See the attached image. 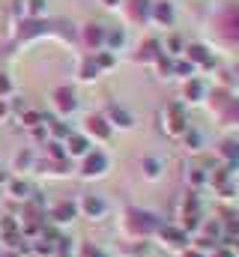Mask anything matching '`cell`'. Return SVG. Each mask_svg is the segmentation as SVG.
Masks as SVG:
<instances>
[{"instance_id": "obj_1", "label": "cell", "mask_w": 239, "mask_h": 257, "mask_svg": "<svg viewBox=\"0 0 239 257\" xmlns=\"http://www.w3.org/2000/svg\"><path fill=\"white\" fill-rule=\"evenodd\" d=\"M159 227H162V224H159V218H156L153 212H144V209H126V215H123V230H126L129 236L144 239V236L156 233Z\"/></svg>"}, {"instance_id": "obj_2", "label": "cell", "mask_w": 239, "mask_h": 257, "mask_svg": "<svg viewBox=\"0 0 239 257\" xmlns=\"http://www.w3.org/2000/svg\"><path fill=\"white\" fill-rule=\"evenodd\" d=\"M105 168H108V159L102 153H87L84 156V165H81V174L84 177H102Z\"/></svg>"}, {"instance_id": "obj_3", "label": "cell", "mask_w": 239, "mask_h": 257, "mask_svg": "<svg viewBox=\"0 0 239 257\" xmlns=\"http://www.w3.org/2000/svg\"><path fill=\"white\" fill-rule=\"evenodd\" d=\"M200 224V212H197V200L194 194L185 197V212H182V230H194Z\"/></svg>"}, {"instance_id": "obj_4", "label": "cell", "mask_w": 239, "mask_h": 257, "mask_svg": "<svg viewBox=\"0 0 239 257\" xmlns=\"http://www.w3.org/2000/svg\"><path fill=\"white\" fill-rule=\"evenodd\" d=\"M159 233L171 248H185V242H188V233L182 227H159Z\"/></svg>"}, {"instance_id": "obj_5", "label": "cell", "mask_w": 239, "mask_h": 257, "mask_svg": "<svg viewBox=\"0 0 239 257\" xmlns=\"http://www.w3.org/2000/svg\"><path fill=\"white\" fill-rule=\"evenodd\" d=\"M81 209L87 212V218H102L105 215V200L96 197V194H87V197H81Z\"/></svg>"}, {"instance_id": "obj_6", "label": "cell", "mask_w": 239, "mask_h": 257, "mask_svg": "<svg viewBox=\"0 0 239 257\" xmlns=\"http://www.w3.org/2000/svg\"><path fill=\"white\" fill-rule=\"evenodd\" d=\"M165 114H168V132H171V135H179V132L185 128V114H182V105H171Z\"/></svg>"}, {"instance_id": "obj_7", "label": "cell", "mask_w": 239, "mask_h": 257, "mask_svg": "<svg viewBox=\"0 0 239 257\" xmlns=\"http://www.w3.org/2000/svg\"><path fill=\"white\" fill-rule=\"evenodd\" d=\"M75 203L72 200H63V203H57L54 209H51V221H57V224H66V221H72L75 218Z\"/></svg>"}, {"instance_id": "obj_8", "label": "cell", "mask_w": 239, "mask_h": 257, "mask_svg": "<svg viewBox=\"0 0 239 257\" xmlns=\"http://www.w3.org/2000/svg\"><path fill=\"white\" fill-rule=\"evenodd\" d=\"M84 123H87L84 128H87V132H90L93 138H99V141H105V138H111V126H108V123H105L102 117H87Z\"/></svg>"}, {"instance_id": "obj_9", "label": "cell", "mask_w": 239, "mask_h": 257, "mask_svg": "<svg viewBox=\"0 0 239 257\" xmlns=\"http://www.w3.org/2000/svg\"><path fill=\"white\" fill-rule=\"evenodd\" d=\"M54 105H57L63 114L75 111V99H72V90H66V87H63V90H57V93H54Z\"/></svg>"}, {"instance_id": "obj_10", "label": "cell", "mask_w": 239, "mask_h": 257, "mask_svg": "<svg viewBox=\"0 0 239 257\" xmlns=\"http://www.w3.org/2000/svg\"><path fill=\"white\" fill-rule=\"evenodd\" d=\"M87 138H81V135H69V153L72 156H87Z\"/></svg>"}, {"instance_id": "obj_11", "label": "cell", "mask_w": 239, "mask_h": 257, "mask_svg": "<svg viewBox=\"0 0 239 257\" xmlns=\"http://www.w3.org/2000/svg\"><path fill=\"white\" fill-rule=\"evenodd\" d=\"M108 117H114V120H117V126H132V117H129V114H126V111H120V108H111V111H108Z\"/></svg>"}, {"instance_id": "obj_12", "label": "cell", "mask_w": 239, "mask_h": 257, "mask_svg": "<svg viewBox=\"0 0 239 257\" xmlns=\"http://www.w3.org/2000/svg\"><path fill=\"white\" fill-rule=\"evenodd\" d=\"M218 153H221L224 159H239V147H236V144H233V141H224Z\"/></svg>"}, {"instance_id": "obj_13", "label": "cell", "mask_w": 239, "mask_h": 257, "mask_svg": "<svg viewBox=\"0 0 239 257\" xmlns=\"http://www.w3.org/2000/svg\"><path fill=\"white\" fill-rule=\"evenodd\" d=\"M144 171H147V177H150V180H156V177L162 174V165H159L156 159H147V162H144Z\"/></svg>"}, {"instance_id": "obj_14", "label": "cell", "mask_w": 239, "mask_h": 257, "mask_svg": "<svg viewBox=\"0 0 239 257\" xmlns=\"http://www.w3.org/2000/svg\"><path fill=\"white\" fill-rule=\"evenodd\" d=\"M185 93H188V99H191V102H200V93H203L200 81H191V84L185 87Z\"/></svg>"}, {"instance_id": "obj_15", "label": "cell", "mask_w": 239, "mask_h": 257, "mask_svg": "<svg viewBox=\"0 0 239 257\" xmlns=\"http://www.w3.org/2000/svg\"><path fill=\"white\" fill-rule=\"evenodd\" d=\"M9 192L15 194V197H27V186H24V183H15V180H12V183H9Z\"/></svg>"}, {"instance_id": "obj_16", "label": "cell", "mask_w": 239, "mask_h": 257, "mask_svg": "<svg viewBox=\"0 0 239 257\" xmlns=\"http://www.w3.org/2000/svg\"><path fill=\"white\" fill-rule=\"evenodd\" d=\"M191 60H197V63H203V60H206V63H209V54H206L200 45H194V48H191Z\"/></svg>"}, {"instance_id": "obj_17", "label": "cell", "mask_w": 239, "mask_h": 257, "mask_svg": "<svg viewBox=\"0 0 239 257\" xmlns=\"http://www.w3.org/2000/svg\"><path fill=\"white\" fill-rule=\"evenodd\" d=\"M99 39H102L99 27H90V30H87V42H90V45H99Z\"/></svg>"}, {"instance_id": "obj_18", "label": "cell", "mask_w": 239, "mask_h": 257, "mask_svg": "<svg viewBox=\"0 0 239 257\" xmlns=\"http://www.w3.org/2000/svg\"><path fill=\"white\" fill-rule=\"evenodd\" d=\"M203 183H206V174L194 168V171H191V186H203Z\"/></svg>"}, {"instance_id": "obj_19", "label": "cell", "mask_w": 239, "mask_h": 257, "mask_svg": "<svg viewBox=\"0 0 239 257\" xmlns=\"http://www.w3.org/2000/svg\"><path fill=\"white\" fill-rule=\"evenodd\" d=\"M81 254H84V257H105L99 248H93V245H84V248H81Z\"/></svg>"}, {"instance_id": "obj_20", "label": "cell", "mask_w": 239, "mask_h": 257, "mask_svg": "<svg viewBox=\"0 0 239 257\" xmlns=\"http://www.w3.org/2000/svg\"><path fill=\"white\" fill-rule=\"evenodd\" d=\"M156 15H162V21H171V9L168 6H156Z\"/></svg>"}, {"instance_id": "obj_21", "label": "cell", "mask_w": 239, "mask_h": 257, "mask_svg": "<svg viewBox=\"0 0 239 257\" xmlns=\"http://www.w3.org/2000/svg\"><path fill=\"white\" fill-rule=\"evenodd\" d=\"M51 132H54L57 138H69V128H66V126H57V123L51 126Z\"/></svg>"}, {"instance_id": "obj_22", "label": "cell", "mask_w": 239, "mask_h": 257, "mask_svg": "<svg viewBox=\"0 0 239 257\" xmlns=\"http://www.w3.org/2000/svg\"><path fill=\"white\" fill-rule=\"evenodd\" d=\"M182 257H206V254L197 251V248H182Z\"/></svg>"}, {"instance_id": "obj_23", "label": "cell", "mask_w": 239, "mask_h": 257, "mask_svg": "<svg viewBox=\"0 0 239 257\" xmlns=\"http://www.w3.org/2000/svg\"><path fill=\"white\" fill-rule=\"evenodd\" d=\"M48 153H51V156H54V159H63V150H60L57 144H51V150H48Z\"/></svg>"}, {"instance_id": "obj_24", "label": "cell", "mask_w": 239, "mask_h": 257, "mask_svg": "<svg viewBox=\"0 0 239 257\" xmlns=\"http://www.w3.org/2000/svg\"><path fill=\"white\" fill-rule=\"evenodd\" d=\"M0 93H9V78L0 75Z\"/></svg>"}, {"instance_id": "obj_25", "label": "cell", "mask_w": 239, "mask_h": 257, "mask_svg": "<svg viewBox=\"0 0 239 257\" xmlns=\"http://www.w3.org/2000/svg\"><path fill=\"white\" fill-rule=\"evenodd\" d=\"M215 257H233V251H230V248H224V245H221V248H218V251H215Z\"/></svg>"}, {"instance_id": "obj_26", "label": "cell", "mask_w": 239, "mask_h": 257, "mask_svg": "<svg viewBox=\"0 0 239 257\" xmlns=\"http://www.w3.org/2000/svg\"><path fill=\"white\" fill-rule=\"evenodd\" d=\"M3 114H6V108H3V105H0V117H3Z\"/></svg>"}, {"instance_id": "obj_27", "label": "cell", "mask_w": 239, "mask_h": 257, "mask_svg": "<svg viewBox=\"0 0 239 257\" xmlns=\"http://www.w3.org/2000/svg\"><path fill=\"white\" fill-rule=\"evenodd\" d=\"M105 3H108V6H111V3H114V0H105Z\"/></svg>"}, {"instance_id": "obj_28", "label": "cell", "mask_w": 239, "mask_h": 257, "mask_svg": "<svg viewBox=\"0 0 239 257\" xmlns=\"http://www.w3.org/2000/svg\"><path fill=\"white\" fill-rule=\"evenodd\" d=\"M0 257H3V251H0Z\"/></svg>"}]
</instances>
